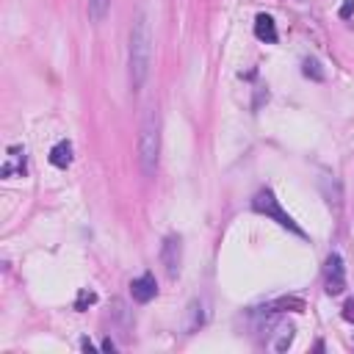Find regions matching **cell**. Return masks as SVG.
Here are the masks:
<instances>
[{
	"mask_svg": "<svg viewBox=\"0 0 354 354\" xmlns=\"http://www.w3.org/2000/svg\"><path fill=\"white\" fill-rule=\"evenodd\" d=\"M149 64H152V33H149L147 14L138 11L130 25V50H127V69H130L133 88L144 86V80L149 75Z\"/></svg>",
	"mask_w": 354,
	"mask_h": 354,
	"instance_id": "cell-1",
	"label": "cell"
},
{
	"mask_svg": "<svg viewBox=\"0 0 354 354\" xmlns=\"http://www.w3.org/2000/svg\"><path fill=\"white\" fill-rule=\"evenodd\" d=\"M158 158H160V122H158V113L149 111L138 133V163L147 177L158 171Z\"/></svg>",
	"mask_w": 354,
	"mask_h": 354,
	"instance_id": "cell-2",
	"label": "cell"
},
{
	"mask_svg": "<svg viewBox=\"0 0 354 354\" xmlns=\"http://www.w3.org/2000/svg\"><path fill=\"white\" fill-rule=\"evenodd\" d=\"M252 210H254V213H263L266 218L277 221L279 227H285V230H290V232H296V235H304V230H301V227L282 210V205H279V199L274 196L271 188H263V191L254 194V199H252Z\"/></svg>",
	"mask_w": 354,
	"mask_h": 354,
	"instance_id": "cell-3",
	"label": "cell"
},
{
	"mask_svg": "<svg viewBox=\"0 0 354 354\" xmlns=\"http://www.w3.org/2000/svg\"><path fill=\"white\" fill-rule=\"evenodd\" d=\"M324 285H326V293L329 296H337L343 293L346 288V268H343V257L337 252H332L326 257V266H324Z\"/></svg>",
	"mask_w": 354,
	"mask_h": 354,
	"instance_id": "cell-4",
	"label": "cell"
},
{
	"mask_svg": "<svg viewBox=\"0 0 354 354\" xmlns=\"http://www.w3.org/2000/svg\"><path fill=\"white\" fill-rule=\"evenodd\" d=\"M160 263L166 266V274L169 277H177L180 274V266H183V241H180V235H166L163 238Z\"/></svg>",
	"mask_w": 354,
	"mask_h": 354,
	"instance_id": "cell-5",
	"label": "cell"
},
{
	"mask_svg": "<svg viewBox=\"0 0 354 354\" xmlns=\"http://www.w3.org/2000/svg\"><path fill=\"white\" fill-rule=\"evenodd\" d=\"M25 171H28V166H25V147H19V144L8 147L6 149V163H3L0 174L6 180H11V177H25Z\"/></svg>",
	"mask_w": 354,
	"mask_h": 354,
	"instance_id": "cell-6",
	"label": "cell"
},
{
	"mask_svg": "<svg viewBox=\"0 0 354 354\" xmlns=\"http://www.w3.org/2000/svg\"><path fill=\"white\" fill-rule=\"evenodd\" d=\"M130 293H133V299L141 301V304L152 301L155 293H158V282H155V277H152V274H141V277H136V279L130 282Z\"/></svg>",
	"mask_w": 354,
	"mask_h": 354,
	"instance_id": "cell-7",
	"label": "cell"
},
{
	"mask_svg": "<svg viewBox=\"0 0 354 354\" xmlns=\"http://www.w3.org/2000/svg\"><path fill=\"white\" fill-rule=\"evenodd\" d=\"M254 36L260 41H266V44H274L277 41V25H274V19L268 14H260L254 19Z\"/></svg>",
	"mask_w": 354,
	"mask_h": 354,
	"instance_id": "cell-8",
	"label": "cell"
},
{
	"mask_svg": "<svg viewBox=\"0 0 354 354\" xmlns=\"http://www.w3.org/2000/svg\"><path fill=\"white\" fill-rule=\"evenodd\" d=\"M50 163L58 166V169H66V166L72 163V144H69L66 138L58 141V144L50 149Z\"/></svg>",
	"mask_w": 354,
	"mask_h": 354,
	"instance_id": "cell-9",
	"label": "cell"
},
{
	"mask_svg": "<svg viewBox=\"0 0 354 354\" xmlns=\"http://www.w3.org/2000/svg\"><path fill=\"white\" fill-rule=\"evenodd\" d=\"M205 324V307H202V301H191L188 304V313H185V332L191 335V332H196L199 326Z\"/></svg>",
	"mask_w": 354,
	"mask_h": 354,
	"instance_id": "cell-10",
	"label": "cell"
},
{
	"mask_svg": "<svg viewBox=\"0 0 354 354\" xmlns=\"http://www.w3.org/2000/svg\"><path fill=\"white\" fill-rule=\"evenodd\" d=\"M301 72H304L307 77H313V80H324V69H321V64H318L315 58H304V61H301Z\"/></svg>",
	"mask_w": 354,
	"mask_h": 354,
	"instance_id": "cell-11",
	"label": "cell"
},
{
	"mask_svg": "<svg viewBox=\"0 0 354 354\" xmlns=\"http://www.w3.org/2000/svg\"><path fill=\"white\" fill-rule=\"evenodd\" d=\"M108 6H111V0H88V17L94 22H100L108 14Z\"/></svg>",
	"mask_w": 354,
	"mask_h": 354,
	"instance_id": "cell-12",
	"label": "cell"
},
{
	"mask_svg": "<svg viewBox=\"0 0 354 354\" xmlns=\"http://www.w3.org/2000/svg\"><path fill=\"white\" fill-rule=\"evenodd\" d=\"M94 301H97L94 290H80V293H77V301H75V310H80V313H83V310H86L88 304H94Z\"/></svg>",
	"mask_w": 354,
	"mask_h": 354,
	"instance_id": "cell-13",
	"label": "cell"
},
{
	"mask_svg": "<svg viewBox=\"0 0 354 354\" xmlns=\"http://www.w3.org/2000/svg\"><path fill=\"white\" fill-rule=\"evenodd\" d=\"M343 318H346V321H354V299L346 301V307H343Z\"/></svg>",
	"mask_w": 354,
	"mask_h": 354,
	"instance_id": "cell-14",
	"label": "cell"
},
{
	"mask_svg": "<svg viewBox=\"0 0 354 354\" xmlns=\"http://www.w3.org/2000/svg\"><path fill=\"white\" fill-rule=\"evenodd\" d=\"M351 11H354V0H346V3H343V8H340V17H348Z\"/></svg>",
	"mask_w": 354,
	"mask_h": 354,
	"instance_id": "cell-15",
	"label": "cell"
},
{
	"mask_svg": "<svg viewBox=\"0 0 354 354\" xmlns=\"http://www.w3.org/2000/svg\"><path fill=\"white\" fill-rule=\"evenodd\" d=\"M80 348H83V351H91V348H94V343H91L88 337H83V340H80Z\"/></svg>",
	"mask_w": 354,
	"mask_h": 354,
	"instance_id": "cell-16",
	"label": "cell"
},
{
	"mask_svg": "<svg viewBox=\"0 0 354 354\" xmlns=\"http://www.w3.org/2000/svg\"><path fill=\"white\" fill-rule=\"evenodd\" d=\"M102 348H105V351H116V343H113V340H102Z\"/></svg>",
	"mask_w": 354,
	"mask_h": 354,
	"instance_id": "cell-17",
	"label": "cell"
}]
</instances>
